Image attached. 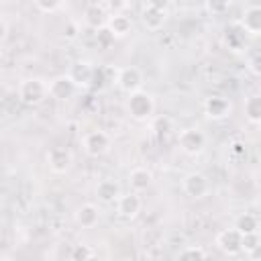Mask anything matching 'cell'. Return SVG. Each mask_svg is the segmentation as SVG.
<instances>
[{
	"instance_id": "1",
	"label": "cell",
	"mask_w": 261,
	"mask_h": 261,
	"mask_svg": "<svg viewBox=\"0 0 261 261\" xmlns=\"http://www.w3.org/2000/svg\"><path fill=\"white\" fill-rule=\"evenodd\" d=\"M16 96L27 106H39L49 98V84L41 77H24L18 84Z\"/></svg>"
},
{
	"instance_id": "2",
	"label": "cell",
	"mask_w": 261,
	"mask_h": 261,
	"mask_svg": "<svg viewBox=\"0 0 261 261\" xmlns=\"http://www.w3.org/2000/svg\"><path fill=\"white\" fill-rule=\"evenodd\" d=\"M126 112L137 122L151 120L153 112H155V98H153V94H149L145 90H137V92L128 94V98H126Z\"/></svg>"
},
{
	"instance_id": "3",
	"label": "cell",
	"mask_w": 261,
	"mask_h": 261,
	"mask_svg": "<svg viewBox=\"0 0 261 261\" xmlns=\"http://www.w3.org/2000/svg\"><path fill=\"white\" fill-rule=\"evenodd\" d=\"M112 139L104 130H90L82 137V149L88 157H102L110 151Z\"/></svg>"
},
{
	"instance_id": "4",
	"label": "cell",
	"mask_w": 261,
	"mask_h": 261,
	"mask_svg": "<svg viewBox=\"0 0 261 261\" xmlns=\"http://www.w3.org/2000/svg\"><path fill=\"white\" fill-rule=\"evenodd\" d=\"M177 145L186 155H200L206 147V135L196 126L181 128L177 135Z\"/></svg>"
},
{
	"instance_id": "5",
	"label": "cell",
	"mask_w": 261,
	"mask_h": 261,
	"mask_svg": "<svg viewBox=\"0 0 261 261\" xmlns=\"http://www.w3.org/2000/svg\"><path fill=\"white\" fill-rule=\"evenodd\" d=\"M216 247L224 253V255H239L243 253V232L239 228H224L216 234Z\"/></svg>"
},
{
	"instance_id": "6",
	"label": "cell",
	"mask_w": 261,
	"mask_h": 261,
	"mask_svg": "<svg viewBox=\"0 0 261 261\" xmlns=\"http://www.w3.org/2000/svg\"><path fill=\"white\" fill-rule=\"evenodd\" d=\"M77 90H80V88H77V84L71 80L69 73L55 75V77L49 82V96H51L53 100H59V102L73 98Z\"/></svg>"
},
{
	"instance_id": "7",
	"label": "cell",
	"mask_w": 261,
	"mask_h": 261,
	"mask_svg": "<svg viewBox=\"0 0 261 261\" xmlns=\"http://www.w3.org/2000/svg\"><path fill=\"white\" fill-rule=\"evenodd\" d=\"M143 82H145L143 71H141L139 67H135V65L122 67V69L116 73V86H118V90L124 92V94H133V92H137V90H143Z\"/></svg>"
},
{
	"instance_id": "8",
	"label": "cell",
	"mask_w": 261,
	"mask_h": 261,
	"mask_svg": "<svg viewBox=\"0 0 261 261\" xmlns=\"http://www.w3.org/2000/svg\"><path fill=\"white\" fill-rule=\"evenodd\" d=\"M181 190H184L186 196L198 200V198H204V196L208 194L210 181H208V177H206L204 173H200V171H190V173L184 175V179H181Z\"/></svg>"
},
{
	"instance_id": "9",
	"label": "cell",
	"mask_w": 261,
	"mask_h": 261,
	"mask_svg": "<svg viewBox=\"0 0 261 261\" xmlns=\"http://www.w3.org/2000/svg\"><path fill=\"white\" fill-rule=\"evenodd\" d=\"M47 165L53 173H67L73 165V155L67 147H51L47 151Z\"/></svg>"
},
{
	"instance_id": "10",
	"label": "cell",
	"mask_w": 261,
	"mask_h": 261,
	"mask_svg": "<svg viewBox=\"0 0 261 261\" xmlns=\"http://www.w3.org/2000/svg\"><path fill=\"white\" fill-rule=\"evenodd\" d=\"M108 20H110V12L106 10L104 4H98V2H92L84 8V24L92 31H100L104 27H108Z\"/></svg>"
},
{
	"instance_id": "11",
	"label": "cell",
	"mask_w": 261,
	"mask_h": 261,
	"mask_svg": "<svg viewBox=\"0 0 261 261\" xmlns=\"http://www.w3.org/2000/svg\"><path fill=\"white\" fill-rule=\"evenodd\" d=\"M69 75H71V80L77 84V88H90V86L94 84V77H96V67H94L90 61L80 59V61L71 63Z\"/></svg>"
},
{
	"instance_id": "12",
	"label": "cell",
	"mask_w": 261,
	"mask_h": 261,
	"mask_svg": "<svg viewBox=\"0 0 261 261\" xmlns=\"http://www.w3.org/2000/svg\"><path fill=\"white\" fill-rule=\"evenodd\" d=\"M204 114L210 120H224L230 114V102L224 96H208L204 100Z\"/></svg>"
},
{
	"instance_id": "13",
	"label": "cell",
	"mask_w": 261,
	"mask_h": 261,
	"mask_svg": "<svg viewBox=\"0 0 261 261\" xmlns=\"http://www.w3.org/2000/svg\"><path fill=\"white\" fill-rule=\"evenodd\" d=\"M141 206H143V202H141V198H139V192H126V194H120V198L116 200V212H118V216H122V218H135L139 212H141Z\"/></svg>"
},
{
	"instance_id": "14",
	"label": "cell",
	"mask_w": 261,
	"mask_h": 261,
	"mask_svg": "<svg viewBox=\"0 0 261 261\" xmlns=\"http://www.w3.org/2000/svg\"><path fill=\"white\" fill-rule=\"evenodd\" d=\"M73 218H75L77 226H82V228H94L98 224V220H100V210H98L96 204L86 202V204H82V206L75 208Z\"/></svg>"
},
{
	"instance_id": "15",
	"label": "cell",
	"mask_w": 261,
	"mask_h": 261,
	"mask_svg": "<svg viewBox=\"0 0 261 261\" xmlns=\"http://www.w3.org/2000/svg\"><path fill=\"white\" fill-rule=\"evenodd\" d=\"M141 20L149 31H159V29H163V24L167 20V10H159L151 4H145L141 8Z\"/></svg>"
},
{
	"instance_id": "16",
	"label": "cell",
	"mask_w": 261,
	"mask_h": 261,
	"mask_svg": "<svg viewBox=\"0 0 261 261\" xmlns=\"http://www.w3.org/2000/svg\"><path fill=\"white\" fill-rule=\"evenodd\" d=\"M120 194H122V192H120V186H118L116 179L106 177V179H100L98 186H96V198H98L100 202H104V204L116 202V200L120 198Z\"/></svg>"
},
{
	"instance_id": "17",
	"label": "cell",
	"mask_w": 261,
	"mask_h": 261,
	"mask_svg": "<svg viewBox=\"0 0 261 261\" xmlns=\"http://www.w3.org/2000/svg\"><path fill=\"white\" fill-rule=\"evenodd\" d=\"M239 24L249 35H261V6H249L241 14Z\"/></svg>"
},
{
	"instance_id": "18",
	"label": "cell",
	"mask_w": 261,
	"mask_h": 261,
	"mask_svg": "<svg viewBox=\"0 0 261 261\" xmlns=\"http://www.w3.org/2000/svg\"><path fill=\"white\" fill-rule=\"evenodd\" d=\"M153 181V173L147 167H135L128 173V186L135 192H145Z\"/></svg>"
},
{
	"instance_id": "19",
	"label": "cell",
	"mask_w": 261,
	"mask_h": 261,
	"mask_svg": "<svg viewBox=\"0 0 261 261\" xmlns=\"http://www.w3.org/2000/svg\"><path fill=\"white\" fill-rule=\"evenodd\" d=\"M245 118L251 124H261V92L251 94L245 98V106H243Z\"/></svg>"
},
{
	"instance_id": "20",
	"label": "cell",
	"mask_w": 261,
	"mask_h": 261,
	"mask_svg": "<svg viewBox=\"0 0 261 261\" xmlns=\"http://www.w3.org/2000/svg\"><path fill=\"white\" fill-rule=\"evenodd\" d=\"M108 29H110V33H112L116 39H122V37H126V35L133 31V20H130V16H126V14H110Z\"/></svg>"
},
{
	"instance_id": "21",
	"label": "cell",
	"mask_w": 261,
	"mask_h": 261,
	"mask_svg": "<svg viewBox=\"0 0 261 261\" xmlns=\"http://www.w3.org/2000/svg\"><path fill=\"white\" fill-rule=\"evenodd\" d=\"M151 130H153V135L157 137V139H167L171 133H173V120L169 118V116H165V114H161V116H153L151 120Z\"/></svg>"
},
{
	"instance_id": "22",
	"label": "cell",
	"mask_w": 261,
	"mask_h": 261,
	"mask_svg": "<svg viewBox=\"0 0 261 261\" xmlns=\"http://www.w3.org/2000/svg\"><path fill=\"white\" fill-rule=\"evenodd\" d=\"M234 228H239L243 234L259 232V220H257L255 214H251V212H243L241 216H237V220H234Z\"/></svg>"
},
{
	"instance_id": "23",
	"label": "cell",
	"mask_w": 261,
	"mask_h": 261,
	"mask_svg": "<svg viewBox=\"0 0 261 261\" xmlns=\"http://www.w3.org/2000/svg\"><path fill=\"white\" fill-rule=\"evenodd\" d=\"M243 39H245V29L239 24V31H234V27H226L224 29V41L228 45V49L239 51L243 47Z\"/></svg>"
},
{
	"instance_id": "24",
	"label": "cell",
	"mask_w": 261,
	"mask_h": 261,
	"mask_svg": "<svg viewBox=\"0 0 261 261\" xmlns=\"http://www.w3.org/2000/svg\"><path fill=\"white\" fill-rule=\"evenodd\" d=\"M179 259H206L208 257V251L202 249L200 245H186L179 253H177Z\"/></svg>"
},
{
	"instance_id": "25",
	"label": "cell",
	"mask_w": 261,
	"mask_h": 261,
	"mask_svg": "<svg viewBox=\"0 0 261 261\" xmlns=\"http://www.w3.org/2000/svg\"><path fill=\"white\" fill-rule=\"evenodd\" d=\"M73 261H86V259H94L96 257V251L90 247V245H75L71 249V255H69Z\"/></svg>"
},
{
	"instance_id": "26",
	"label": "cell",
	"mask_w": 261,
	"mask_h": 261,
	"mask_svg": "<svg viewBox=\"0 0 261 261\" xmlns=\"http://www.w3.org/2000/svg\"><path fill=\"white\" fill-rule=\"evenodd\" d=\"M114 41H116V37L110 33L108 27L96 31V43H98V47H102V49H110V45H112Z\"/></svg>"
},
{
	"instance_id": "27",
	"label": "cell",
	"mask_w": 261,
	"mask_h": 261,
	"mask_svg": "<svg viewBox=\"0 0 261 261\" xmlns=\"http://www.w3.org/2000/svg\"><path fill=\"white\" fill-rule=\"evenodd\" d=\"M206 2V10L210 14H224L230 8L232 0H204Z\"/></svg>"
},
{
	"instance_id": "28",
	"label": "cell",
	"mask_w": 261,
	"mask_h": 261,
	"mask_svg": "<svg viewBox=\"0 0 261 261\" xmlns=\"http://www.w3.org/2000/svg\"><path fill=\"white\" fill-rule=\"evenodd\" d=\"M104 6L110 14H124V10L130 6V0H104Z\"/></svg>"
},
{
	"instance_id": "29",
	"label": "cell",
	"mask_w": 261,
	"mask_h": 261,
	"mask_svg": "<svg viewBox=\"0 0 261 261\" xmlns=\"http://www.w3.org/2000/svg\"><path fill=\"white\" fill-rule=\"evenodd\" d=\"M261 245V237L259 232H249V234H243V251L249 255L253 249H257Z\"/></svg>"
},
{
	"instance_id": "30",
	"label": "cell",
	"mask_w": 261,
	"mask_h": 261,
	"mask_svg": "<svg viewBox=\"0 0 261 261\" xmlns=\"http://www.w3.org/2000/svg\"><path fill=\"white\" fill-rule=\"evenodd\" d=\"M61 4H63V0H35V6H37L41 12H45V14L55 12Z\"/></svg>"
},
{
	"instance_id": "31",
	"label": "cell",
	"mask_w": 261,
	"mask_h": 261,
	"mask_svg": "<svg viewBox=\"0 0 261 261\" xmlns=\"http://www.w3.org/2000/svg\"><path fill=\"white\" fill-rule=\"evenodd\" d=\"M247 67H249V71H251L253 75L261 77V51L253 53V55L247 59Z\"/></svg>"
},
{
	"instance_id": "32",
	"label": "cell",
	"mask_w": 261,
	"mask_h": 261,
	"mask_svg": "<svg viewBox=\"0 0 261 261\" xmlns=\"http://www.w3.org/2000/svg\"><path fill=\"white\" fill-rule=\"evenodd\" d=\"M228 153H230V157H234V159L247 157V145H245L243 141H232L230 147H228Z\"/></svg>"
},
{
	"instance_id": "33",
	"label": "cell",
	"mask_w": 261,
	"mask_h": 261,
	"mask_svg": "<svg viewBox=\"0 0 261 261\" xmlns=\"http://www.w3.org/2000/svg\"><path fill=\"white\" fill-rule=\"evenodd\" d=\"M77 33H80V27H77V22H73V20H67V24L63 27V37H65L67 41H73V39H77Z\"/></svg>"
},
{
	"instance_id": "34",
	"label": "cell",
	"mask_w": 261,
	"mask_h": 261,
	"mask_svg": "<svg viewBox=\"0 0 261 261\" xmlns=\"http://www.w3.org/2000/svg\"><path fill=\"white\" fill-rule=\"evenodd\" d=\"M147 4H151V6L159 8V10H167L169 4H171V0H147Z\"/></svg>"
},
{
	"instance_id": "35",
	"label": "cell",
	"mask_w": 261,
	"mask_h": 261,
	"mask_svg": "<svg viewBox=\"0 0 261 261\" xmlns=\"http://www.w3.org/2000/svg\"><path fill=\"white\" fill-rule=\"evenodd\" d=\"M6 35H8V22H6V18H2V33H0V39L4 41Z\"/></svg>"
},
{
	"instance_id": "36",
	"label": "cell",
	"mask_w": 261,
	"mask_h": 261,
	"mask_svg": "<svg viewBox=\"0 0 261 261\" xmlns=\"http://www.w3.org/2000/svg\"><path fill=\"white\" fill-rule=\"evenodd\" d=\"M249 257H251V259H261V245H259L257 249H253V251L249 253Z\"/></svg>"
},
{
	"instance_id": "37",
	"label": "cell",
	"mask_w": 261,
	"mask_h": 261,
	"mask_svg": "<svg viewBox=\"0 0 261 261\" xmlns=\"http://www.w3.org/2000/svg\"><path fill=\"white\" fill-rule=\"evenodd\" d=\"M184 2H188V4H194V2H198V0H184Z\"/></svg>"
},
{
	"instance_id": "38",
	"label": "cell",
	"mask_w": 261,
	"mask_h": 261,
	"mask_svg": "<svg viewBox=\"0 0 261 261\" xmlns=\"http://www.w3.org/2000/svg\"><path fill=\"white\" fill-rule=\"evenodd\" d=\"M259 88H261V84H259Z\"/></svg>"
}]
</instances>
